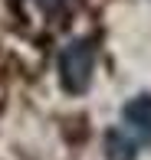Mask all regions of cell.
<instances>
[{
    "label": "cell",
    "mask_w": 151,
    "mask_h": 160,
    "mask_svg": "<svg viewBox=\"0 0 151 160\" xmlns=\"http://www.w3.org/2000/svg\"><path fill=\"white\" fill-rule=\"evenodd\" d=\"M121 121H125V131L138 144H148L151 141V95H135L132 101H125Z\"/></svg>",
    "instance_id": "cell-2"
},
{
    "label": "cell",
    "mask_w": 151,
    "mask_h": 160,
    "mask_svg": "<svg viewBox=\"0 0 151 160\" xmlns=\"http://www.w3.org/2000/svg\"><path fill=\"white\" fill-rule=\"evenodd\" d=\"M59 85L69 95H82L95 72V42L92 39H73L59 52Z\"/></svg>",
    "instance_id": "cell-1"
},
{
    "label": "cell",
    "mask_w": 151,
    "mask_h": 160,
    "mask_svg": "<svg viewBox=\"0 0 151 160\" xmlns=\"http://www.w3.org/2000/svg\"><path fill=\"white\" fill-rule=\"evenodd\" d=\"M33 3H36L40 10H46V13H53V10H59V7L66 3V0H33Z\"/></svg>",
    "instance_id": "cell-4"
},
{
    "label": "cell",
    "mask_w": 151,
    "mask_h": 160,
    "mask_svg": "<svg viewBox=\"0 0 151 160\" xmlns=\"http://www.w3.org/2000/svg\"><path fill=\"white\" fill-rule=\"evenodd\" d=\"M141 144L128 134L125 128H112L105 131V160H135Z\"/></svg>",
    "instance_id": "cell-3"
}]
</instances>
